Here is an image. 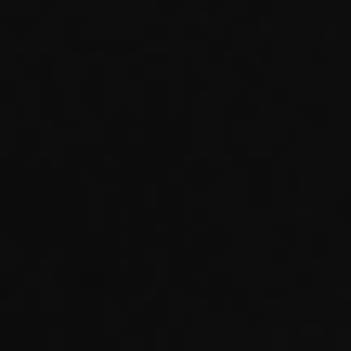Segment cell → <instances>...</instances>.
Here are the masks:
<instances>
[{"instance_id": "cell-1", "label": "cell", "mask_w": 351, "mask_h": 351, "mask_svg": "<svg viewBox=\"0 0 351 351\" xmlns=\"http://www.w3.org/2000/svg\"><path fill=\"white\" fill-rule=\"evenodd\" d=\"M0 351H351V0H0Z\"/></svg>"}]
</instances>
